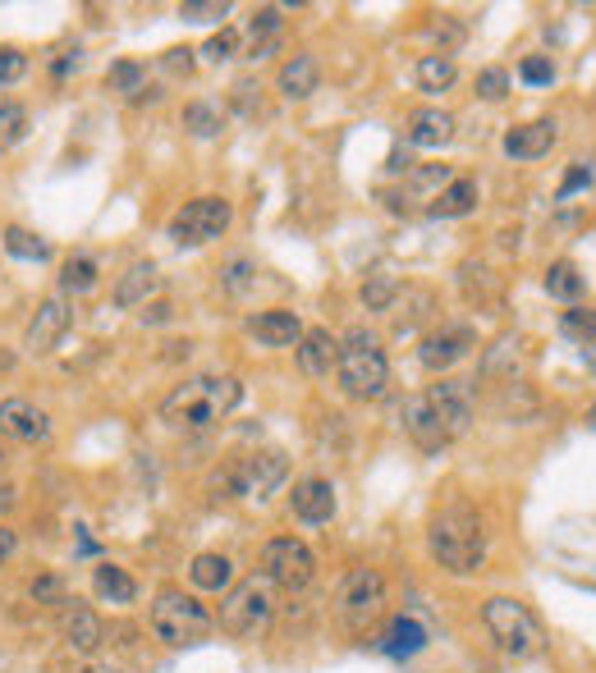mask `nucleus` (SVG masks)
<instances>
[{"mask_svg": "<svg viewBox=\"0 0 596 673\" xmlns=\"http://www.w3.org/2000/svg\"><path fill=\"white\" fill-rule=\"evenodd\" d=\"M473 207H477V184H473V179H450V184L436 193L431 216L436 220H459V216H469Z\"/></svg>", "mask_w": 596, "mask_h": 673, "instance_id": "28", "label": "nucleus"}, {"mask_svg": "<svg viewBox=\"0 0 596 673\" xmlns=\"http://www.w3.org/2000/svg\"><path fill=\"white\" fill-rule=\"evenodd\" d=\"M14 550H19V531L10 523H0V564H10Z\"/></svg>", "mask_w": 596, "mask_h": 673, "instance_id": "48", "label": "nucleus"}, {"mask_svg": "<svg viewBox=\"0 0 596 673\" xmlns=\"http://www.w3.org/2000/svg\"><path fill=\"white\" fill-rule=\"evenodd\" d=\"M0 463H5V454H0Z\"/></svg>", "mask_w": 596, "mask_h": 673, "instance_id": "54", "label": "nucleus"}, {"mask_svg": "<svg viewBox=\"0 0 596 673\" xmlns=\"http://www.w3.org/2000/svg\"><path fill=\"white\" fill-rule=\"evenodd\" d=\"M477 348V330L469 326V321H450V326H440V330H431L423 344H417V363H423L427 371H450L454 363H463Z\"/></svg>", "mask_w": 596, "mask_h": 673, "instance_id": "13", "label": "nucleus"}, {"mask_svg": "<svg viewBox=\"0 0 596 673\" xmlns=\"http://www.w3.org/2000/svg\"><path fill=\"white\" fill-rule=\"evenodd\" d=\"M592 184H596V161H573L556 197H560V201H569L573 193H583V188H592Z\"/></svg>", "mask_w": 596, "mask_h": 673, "instance_id": "39", "label": "nucleus"}, {"mask_svg": "<svg viewBox=\"0 0 596 673\" xmlns=\"http://www.w3.org/2000/svg\"><path fill=\"white\" fill-rule=\"evenodd\" d=\"M340 390L349 399H381L390 386V363H386V348L372 330L353 326L344 340H340Z\"/></svg>", "mask_w": 596, "mask_h": 673, "instance_id": "5", "label": "nucleus"}, {"mask_svg": "<svg viewBox=\"0 0 596 673\" xmlns=\"http://www.w3.org/2000/svg\"><path fill=\"white\" fill-rule=\"evenodd\" d=\"M188 582L193 591H207V596H226L234 587V564L226 554H197L188 564Z\"/></svg>", "mask_w": 596, "mask_h": 673, "instance_id": "25", "label": "nucleus"}, {"mask_svg": "<svg viewBox=\"0 0 596 673\" xmlns=\"http://www.w3.org/2000/svg\"><path fill=\"white\" fill-rule=\"evenodd\" d=\"M161 64H166L170 74H188V70H193V51H166Z\"/></svg>", "mask_w": 596, "mask_h": 673, "instance_id": "49", "label": "nucleus"}, {"mask_svg": "<svg viewBox=\"0 0 596 673\" xmlns=\"http://www.w3.org/2000/svg\"><path fill=\"white\" fill-rule=\"evenodd\" d=\"M276 51H280V37H271V41H253V51H248V60H257V64H261V60H271Z\"/></svg>", "mask_w": 596, "mask_h": 673, "instance_id": "50", "label": "nucleus"}, {"mask_svg": "<svg viewBox=\"0 0 596 673\" xmlns=\"http://www.w3.org/2000/svg\"><path fill=\"white\" fill-rule=\"evenodd\" d=\"M583 363H587V371L596 376V344H587V348H583Z\"/></svg>", "mask_w": 596, "mask_h": 673, "instance_id": "52", "label": "nucleus"}, {"mask_svg": "<svg viewBox=\"0 0 596 673\" xmlns=\"http://www.w3.org/2000/svg\"><path fill=\"white\" fill-rule=\"evenodd\" d=\"M70 326H74V311H70V303H64V294L47 298V303L33 311V321H28V330H24V353L47 357V353L64 340V330H70Z\"/></svg>", "mask_w": 596, "mask_h": 673, "instance_id": "14", "label": "nucleus"}, {"mask_svg": "<svg viewBox=\"0 0 596 673\" xmlns=\"http://www.w3.org/2000/svg\"><path fill=\"white\" fill-rule=\"evenodd\" d=\"M519 78L533 83V87H546V83H556V64H550L546 56H527V60L519 64Z\"/></svg>", "mask_w": 596, "mask_h": 673, "instance_id": "44", "label": "nucleus"}, {"mask_svg": "<svg viewBox=\"0 0 596 673\" xmlns=\"http://www.w3.org/2000/svg\"><path fill=\"white\" fill-rule=\"evenodd\" d=\"M248 33H253V41H271V37H280V10H276V5H261V10L248 19Z\"/></svg>", "mask_w": 596, "mask_h": 673, "instance_id": "43", "label": "nucleus"}, {"mask_svg": "<svg viewBox=\"0 0 596 673\" xmlns=\"http://www.w3.org/2000/svg\"><path fill=\"white\" fill-rule=\"evenodd\" d=\"M317 83H321V70H317V60L307 56V51H294L290 60L280 64V74H276V93L284 101H307L317 93Z\"/></svg>", "mask_w": 596, "mask_h": 673, "instance_id": "21", "label": "nucleus"}, {"mask_svg": "<svg viewBox=\"0 0 596 673\" xmlns=\"http://www.w3.org/2000/svg\"><path fill=\"white\" fill-rule=\"evenodd\" d=\"M276 619V587L267 577H244V582H234V587L220 596V633H230V637H261L271 627Z\"/></svg>", "mask_w": 596, "mask_h": 673, "instance_id": "6", "label": "nucleus"}, {"mask_svg": "<svg viewBox=\"0 0 596 673\" xmlns=\"http://www.w3.org/2000/svg\"><path fill=\"white\" fill-rule=\"evenodd\" d=\"M234 51H239V33H234V28H220L216 37H207V47H203V56H207L211 64L234 60Z\"/></svg>", "mask_w": 596, "mask_h": 673, "instance_id": "42", "label": "nucleus"}, {"mask_svg": "<svg viewBox=\"0 0 596 673\" xmlns=\"http://www.w3.org/2000/svg\"><path fill=\"white\" fill-rule=\"evenodd\" d=\"M106 87H110V93H120L124 101H143L147 97V64H138V60H115L106 70Z\"/></svg>", "mask_w": 596, "mask_h": 673, "instance_id": "29", "label": "nucleus"}, {"mask_svg": "<svg viewBox=\"0 0 596 673\" xmlns=\"http://www.w3.org/2000/svg\"><path fill=\"white\" fill-rule=\"evenodd\" d=\"M381 614H386V577L377 568H353L344 577L340 596H336L340 627H344V633H353V637H363Z\"/></svg>", "mask_w": 596, "mask_h": 673, "instance_id": "10", "label": "nucleus"}, {"mask_svg": "<svg viewBox=\"0 0 596 673\" xmlns=\"http://www.w3.org/2000/svg\"><path fill=\"white\" fill-rule=\"evenodd\" d=\"M284 477H290V458H284L280 449H253V454H239L226 467V490L239 495V500L267 504L284 486Z\"/></svg>", "mask_w": 596, "mask_h": 673, "instance_id": "8", "label": "nucleus"}, {"mask_svg": "<svg viewBox=\"0 0 596 673\" xmlns=\"http://www.w3.org/2000/svg\"><path fill=\"white\" fill-rule=\"evenodd\" d=\"M560 143V124L556 120H533V124H519L504 133V156H514V161H542L550 156V147Z\"/></svg>", "mask_w": 596, "mask_h": 673, "instance_id": "18", "label": "nucleus"}, {"mask_svg": "<svg viewBox=\"0 0 596 673\" xmlns=\"http://www.w3.org/2000/svg\"><path fill=\"white\" fill-rule=\"evenodd\" d=\"M482 623H487L491 641L500 646V656L510 660H527L542 650V627L533 619V610H527L523 600L514 596H491L487 604H482Z\"/></svg>", "mask_w": 596, "mask_h": 673, "instance_id": "7", "label": "nucleus"}, {"mask_svg": "<svg viewBox=\"0 0 596 673\" xmlns=\"http://www.w3.org/2000/svg\"><path fill=\"white\" fill-rule=\"evenodd\" d=\"M413 78H417V87H423V93H446V87H454V78H459V64H454L450 51L417 56Z\"/></svg>", "mask_w": 596, "mask_h": 673, "instance_id": "27", "label": "nucleus"}, {"mask_svg": "<svg viewBox=\"0 0 596 673\" xmlns=\"http://www.w3.org/2000/svg\"><path fill=\"white\" fill-rule=\"evenodd\" d=\"M220 280H226V289H230L234 298H244L248 289L257 284V266H253V261H230V266H226V276H220Z\"/></svg>", "mask_w": 596, "mask_h": 673, "instance_id": "40", "label": "nucleus"}, {"mask_svg": "<svg viewBox=\"0 0 596 673\" xmlns=\"http://www.w3.org/2000/svg\"><path fill=\"white\" fill-rule=\"evenodd\" d=\"M226 14H230L226 0H184L180 5V19H188V24H216Z\"/></svg>", "mask_w": 596, "mask_h": 673, "instance_id": "38", "label": "nucleus"}, {"mask_svg": "<svg viewBox=\"0 0 596 673\" xmlns=\"http://www.w3.org/2000/svg\"><path fill=\"white\" fill-rule=\"evenodd\" d=\"M161 289V271L157 261H134L129 271L115 280V294H110V303H115L120 311H134V307H147L151 298H157Z\"/></svg>", "mask_w": 596, "mask_h": 673, "instance_id": "19", "label": "nucleus"}, {"mask_svg": "<svg viewBox=\"0 0 596 673\" xmlns=\"http://www.w3.org/2000/svg\"><path fill=\"white\" fill-rule=\"evenodd\" d=\"M170 317H174L170 303H147V307H143V326H166Z\"/></svg>", "mask_w": 596, "mask_h": 673, "instance_id": "47", "label": "nucleus"}, {"mask_svg": "<svg viewBox=\"0 0 596 673\" xmlns=\"http://www.w3.org/2000/svg\"><path fill=\"white\" fill-rule=\"evenodd\" d=\"M587 426H592V431H596V403H592V408H587Z\"/></svg>", "mask_w": 596, "mask_h": 673, "instance_id": "53", "label": "nucleus"}, {"mask_svg": "<svg viewBox=\"0 0 596 673\" xmlns=\"http://www.w3.org/2000/svg\"><path fill=\"white\" fill-rule=\"evenodd\" d=\"M469 426H473V380L440 376L436 386L404 403V431L427 454H440L459 436H469Z\"/></svg>", "mask_w": 596, "mask_h": 673, "instance_id": "1", "label": "nucleus"}, {"mask_svg": "<svg viewBox=\"0 0 596 673\" xmlns=\"http://www.w3.org/2000/svg\"><path fill=\"white\" fill-rule=\"evenodd\" d=\"M0 436L19 444H47L51 440V417L28 399H5L0 403Z\"/></svg>", "mask_w": 596, "mask_h": 673, "instance_id": "15", "label": "nucleus"}, {"mask_svg": "<svg viewBox=\"0 0 596 673\" xmlns=\"http://www.w3.org/2000/svg\"><path fill=\"white\" fill-rule=\"evenodd\" d=\"M244 403V380L239 376H188L161 399V421L184 426V431H207L226 421Z\"/></svg>", "mask_w": 596, "mask_h": 673, "instance_id": "3", "label": "nucleus"}, {"mask_svg": "<svg viewBox=\"0 0 596 673\" xmlns=\"http://www.w3.org/2000/svg\"><path fill=\"white\" fill-rule=\"evenodd\" d=\"M0 248H5L10 257H19V261H51L47 243H41L37 234H28V230H19V224H5V234H0Z\"/></svg>", "mask_w": 596, "mask_h": 673, "instance_id": "33", "label": "nucleus"}, {"mask_svg": "<svg viewBox=\"0 0 596 673\" xmlns=\"http://www.w3.org/2000/svg\"><path fill=\"white\" fill-rule=\"evenodd\" d=\"M14 504H19V490L10 481H0V513H10Z\"/></svg>", "mask_w": 596, "mask_h": 673, "instance_id": "51", "label": "nucleus"}, {"mask_svg": "<svg viewBox=\"0 0 596 673\" xmlns=\"http://www.w3.org/2000/svg\"><path fill=\"white\" fill-rule=\"evenodd\" d=\"M93 591L101 604H115V610H124V604L138 600V582L129 577L120 564H110V559H101V564L93 568Z\"/></svg>", "mask_w": 596, "mask_h": 673, "instance_id": "24", "label": "nucleus"}, {"mask_svg": "<svg viewBox=\"0 0 596 673\" xmlns=\"http://www.w3.org/2000/svg\"><path fill=\"white\" fill-rule=\"evenodd\" d=\"M427 550L454 577L482 573V564H487V523H482V513L463 500L436 509V518L427 523Z\"/></svg>", "mask_w": 596, "mask_h": 673, "instance_id": "2", "label": "nucleus"}, {"mask_svg": "<svg viewBox=\"0 0 596 673\" xmlns=\"http://www.w3.org/2000/svg\"><path fill=\"white\" fill-rule=\"evenodd\" d=\"M542 289L556 303H569V307H579V298L587 294V280H583V271L573 261H550L546 266V280H542Z\"/></svg>", "mask_w": 596, "mask_h": 673, "instance_id": "26", "label": "nucleus"}, {"mask_svg": "<svg viewBox=\"0 0 596 673\" xmlns=\"http://www.w3.org/2000/svg\"><path fill=\"white\" fill-rule=\"evenodd\" d=\"M299 367H303V376H313V380H321V376H330L340 367V340L330 330H303V340H299Z\"/></svg>", "mask_w": 596, "mask_h": 673, "instance_id": "20", "label": "nucleus"}, {"mask_svg": "<svg viewBox=\"0 0 596 673\" xmlns=\"http://www.w3.org/2000/svg\"><path fill=\"white\" fill-rule=\"evenodd\" d=\"M427 627L417 623V619H409V614H400V619H390L386 623V633L377 637V650L381 656H390V660H413L417 650H427Z\"/></svg>", "mask_w": 596, "mask_h": 673, "instance_id": "23", "label": "nucleus"}, {"mask_svg": "<svg viewBox=\"0 0 596 673\" xmlns=\"http://www.w3.org/2000/svg\"><path fill=\"white\" fill-rule=\"evenodd\" d=\"M560 330L569 334V340H579L583 348L596 344V307H569L560 317Z\"/></svg>", "mask_w": 596, "mask_h": 673, "instance_id": "37", "label": "nucleus"}, {"mask_svg": "<svg viewBox=\"0 0 596 673\" xmlns=\"http://www.w3.org/2000/svg\"><path fill=\"white\" fill-rule=\"evenodd\" d=\"M394 298H400V280H394V276L377 271V276L363 280V303H367V311H390Z\"/></svg>", "mask_w": 596, "mask_h": 673, "instance_id": "36", "label": "nucleus"}, {"mask_svg": "<svg viewBox=\"0 0 596 673\" xmlns=\"http://www.w3.org/2000/svg\"><path fill=\"white\" fill-rule=\"evenodd\" d=\"M28 596H33L37 604H56V610H60V600H64V587H60V577H37L33 587H28Z\"/></svg>", "mask_w": 596, "mask_h": 673, "instance_id": "46", "label": "nucleus"}, {"mask_svg": "<svg viewBox=\"0 0 596 673\" xmlns=\"http://www.w3.org/2000/svg\"><path fill=\"white\" fill-rule=\"evenodd\" d=\"M147 627L170 650H184V646L203 641L211 627H216V619H211L207 604L197 600V596H188L184 587H161L157 600H151V610H147Z\"/></svg>", "mask_w": 596, "mask_h": 673, "instance_id": "4", "label": "nucleus"}, {"mask_svg": "<svg viewBox=\"0 0 596 673\" xmlns=\"http://www.w3.org/2000/svg\"><path fill=\"white\" fill-rule=\"evenodd\" d=\"M56 627H60V641L70 646L74 656H97L101 641H106V623H101V614L87 600L64 596L60 610H56Z\"/></svg>", "mask_w": 596, "mask_h": 673, "instance_id": "12", "label": "nucleus"}, {"mask_svg": "<svg viewBox=\"0 0 596 673\" xmlns=\"http://www.w3.org/2000/svg\"><path fill=\"white\" fill-rule=\"evenodd\" d=\"M97 257H87V253H74L70 261H64V271H60V294H93L97 289Z\"/></svg>", "mask_w": 596, "mask_h": 673, "instance_id": "32", "label": "nucleus"}, {"mask_svg": "<svg viewBox=\"0 0 596 673\" xmlns=\"http://www.w3.org/2000/svg\"><path fill=\"white\" fill-rule=\"evenodd\" d=\"M261 577L271 582V587L280 591H307L317 577V554L307 550V541H299V536H276V541L261 546Z\"/></svg>", "mask_w": 596, "mask_h": 673, "instance_id": "11", "label": "nucleus"}, {"mask_svg": "<svg viewBox=\"0 0 596 673\" xmlns=\"http://www.w3.org/2000/svg\"><path fill=\"white\" fill-rule=\"evenodd\" d=\"M477 97L504 101V97H510V74L496 70V64H491V70H482V74H477Z\"/></svg>", "mask_w": 596, "mask_h": 673, "instance_id": "41", "label": "nucleus"}, {"mask_svg": "<svg viewBox=\"0 0 596 673\" xmlns=\"http://www.w3.org/2000/svg\"><path fill=\"white\" fill-rule=\"evenodd\" d=\"M523 344L514 340V334H504V340H496V348L482 357V376L487 380H504V386H514V371H519V353Z\"/></svg>", "mask_w": 596, "mask_h": 673, "instance_id": "30", "label": "nucleus"}, {"mask_svg": "<svg viewBox=\"0 0 596 673\" xmlns=\"http://www.w3.org/2000/svg\"><path fill=\"white\" fill-rule=\"evenodd\" d=\"M290 504H294V518H299V523L321 527V523L336 518V486H330L326 477H303V481L294 486Z\"/></svg>", "mask_w": 596, "mask_h": 673, "instance_id": "17", "label": "nucleus"}, {"mask_svg": "<svg viewBox=\"0 0 596 673\" xmlns=\"http://www.w3.org/2000/svg\"><path fill=\"white\" fill-rule=\"evenodd\" d=\"M28 138V106L0 101V151H14Z\"/></svg>", "mask_w": 596, "mask_h": 673, "instance_id": "34", "label": "nucleus"}, {"mask_svg": "<svg viewBox=\"0 0 596 673\" xmlns=\"http://www.w3.org/2000/svg\"><path fill=\"white\" fill-rule=\"evenodd\" d=\"M248 334L257 344H267V348H299L303 321H299V311H290V307H271V311L248 317Z\"/></svg>", "mask_w": 596, "mask_h": 673, "instance_id": "16", "label": "nucleus"}, {"mask_svg": "<svg viewBox=\"0 0 596 673\" xmlns=\"http://www.w3.org/2000/svg\"><path fill=\"white\" fill-rule=\"evenodd\" d=\"M180 124L193 133V138H216V133L226 129V110H220L216 101H188Z\"/></svg>", "mask_w": 596, "mask_h": 673, "instance_id": "31", "label": "nucleus"}, {"mask_svg": "<svg viewBox=\"0 0 596 673\" xmlns=\"http://www.w3.org/2000/svg\"><path fill=\"white\" fill-rule=\"evenodd\" d=\"M230 224H234V207H230L226 197L207 193V197L184 201V207L170 216L166 238L180 243V248H203V243H216L220 234L230 230Z\"/></svg>", "mask_w": 596, "mask_h": 673, "instance_id": "9", "label": "nucleus"}, {"mask_svg": "<svg viewBox=\"0 0 596 673\" xmlns=\"http://www.w3.org/2000/svg\"><path fill=\"white\" fill-rule=\"evenodd\" d=\"M404 298H409V307L404 303H394L390 311H394V326H400V334H409L417 321H427L431 317V307H436V298L427 294V289H404Z\"/></svg>", "mask_w": 596, "mask_h": 673, "instance_id": "35", "label": "nucleus"}, {"mask_svg": "<svg viewBox=\"0 0 596 673\" xmlns=\"http://www.w3.org/2000/svg\"><path fill=\"white\" fill-rule=\"evenodd\" d=\"M24 70H28V56L24 51H19V47H0V87L19 83V78H24Z\"/></svg>", "mask_w": 596, "mask_h": 673, "instance_id": "45", "label": "nucleus"}, {"mask_svg": "<svg viewBox=\"0 0 596 673\" xmlns=\"http://www.w3.org/2000/svg\"><path fill=\"white\" fill-rule=\"evenodd\" d=\"M404 138H409V147H427V151L446 147V143H454V115H450V110H440V106L413 110Z\"/></svg>", "mask_w": 596, "mask_h": 673, "instance_id": "22", "label": "nucleus"}]
</instances>
